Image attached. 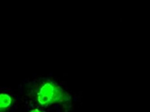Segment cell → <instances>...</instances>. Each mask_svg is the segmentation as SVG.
I'll return each instance as SVG.
<instances>
[{
	"mask_svg": "<svg viewBox=\"0 0 150 112\" xmlns=\"http://www.w3.org/2000/svg\"><path fill=\"white\" fill-rule=\"evenodd\" d=\"M15 109L10 96L0 94V112H14Z\"/></svg>",
	"mask_w": 150,
	"mask_h": 112,
	"instance_id": "cell-2",
	"label": "cell"
},
{
	"mask_svg": "<svg viewBox=\"0 0 150 112\" xmlns=\"http://www.w3.org/2000/svg\"><path fill=\"white\" fill-rule=\"evenodd\" d=\"M27 112H44L43 110L41 109L38 108H33V107H30Z\"/></svg>",
	"mask_w": 150,
	"mask_h": 112,
	"instance_id": "cell-3",
	"label": "cell"
},
{
	"mask_svg": "<svg viewBox=\"0 0 150 112\" xmlns=\"http://www.w3.org/2000/svg\"><path fill=\"white\" fill-rule=\"evenodd\" d=\"M61 95V91L59 88L50 83L44 84L36 93V104L38 102V104L33 107L39 105L36 108L40 109L41 107H45L60 99Z\"/></svg>",
	"mask_w": 150,
	"mask_h": 112,
	"instance_id": "cell-1",
	"label": "cell"
}]
</instances>
